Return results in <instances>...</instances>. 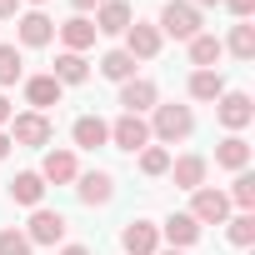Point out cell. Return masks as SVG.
Returning a JSON list of instances; mask_svg holds the SVG:
<instances>
[{"label": "cell", "mask_w": 255, "mask_h": 255, "mask_svg": "<svg viewBox=\"0 0 255 255\" xmlns=\"http://www.w3.org/2000/svg\"><path fill=\"white\" fill-rule=\"evenodd\" d=\"M145 125H150V140H155V145H180V140L195 135V110L170 100V105H155Z\"/></svg>", "instance_id": "1"}, {"label": "cell", "mask_w": 255, "mask_h": 255, "mask_svg": "<svg viewBox=\"0 0 255 255\" xmlns=\"http://www.w3.org/2000/svg\"><path fill=\"white\" fill-rule=\"evenodd\" d=\"M5 135H10V145H20V150H45V145L55 140V125H50V115H40V110H20V115H10Z\"/></svg>", "instance_id": "2"}, {"label": "cell", "mask_w": 255, "mask_h": 255, "mask_svg": "<svg viewBox=\"0 0 255 255\" xmlns=\"http://www.w3.org/2000/svg\"><path fill=\"white\" fill-rule=\"evenodd\" d=\"M200 25H205V20H200V10L190 5V0H165V5H160V20H155V30H160V35L185 40V45L200 35Z\"/></svg>", "instance_id": "3"}, {"label": "cell", "mask_w": 255, "mask_h": 255, "mask_svg": "<svg viewBox=\"0 0 255 255\" xmlns=\"http://www.w3.org/2000/svg\"><path fill=\"white\" fill-rule=\"evenodd\" d=\"M110 145L125 150V155H140L145 145H155V140H150L145 115H125V110H120V120H110Z\"/></svg>", "instance_id": "4"}, {"label": "cell", "mask_w": 255, "mask_h": 255, "mask_svg": "<svg viewBox=\"0 0 255 255\" xmlns=\"http://www.w3.org/2000/svg\"><path fill=\"white\" fill-rule=\"evenodd\" d=\"M190 220H195V225H225V220H230V200H225V190H215V185L190 190Z\"/></svg>", "instance_id": "5"}, {"label": "cell", "mask_w": 255, "mask_h": 255, "mask_svg": "<svg viewBox=\"0 0 255 255\" xmlns=\"http://www.w3.org/2000/svg\"><path fill=\"white\" fill-rule=\"evenodd\" d=\"M65 230H70V220H65L60 210L35 205V210H30V225H25V240H30V245H60Z\"/></svg>", "instance_id": "6"}, {"label": "cell", "mask_w": 255, "mask_h": 255, "mask_svg": "<svg viewBox=\"0 0 255 255\" xmlns=\"http://www.w3.org/2000/svg\"><path fill=\"white\" fill-rule=\"evenodd\" d=\"M215 120L225 125V130H230V135H240V130H245V125L255 120V100H250L245 90H225V95L215 100Z\"/></svg>", "instance_id": "7"}, {"label": "cell", "mask_w": 255, "mask_h": 255, "mask_svg": "<svg viewBox=\"0 0 255 255\" xmlns=\"http://www.w3.org/2000/svg\"><path fill=\"white\" fill-rule=\"evenodd\" d=\"M15 40H20L25 50H45V45L55 40V20H50L45 10H20V15H15Z\"/></svg>", "instance_id": "8"}, {"label": "cell", "mask_w": 255, "mask_h": 255, "mask_svg": "<svg viewBox=\"0 0 255 255\" xmlns=\"http://www.w3.org/2000/svg\"><path fill=\"white\" fill-rule=\"evenodd\" d=\"M75 175H80V155L70 145H50L40 160V180L45 185H75Z\"/></svg>", "instance_id": "9"}, {"label": "cell", "mask_w": 255, "mask_h": 255, "mask_svg": "<svg viewBox=\"0 0 255 255\" xmlns=\"http://www.w3.org/2000/svg\"><path fill=\"white\" fill-rule=\"evenodd\" d=\"M75 195H80V205H90V210H95V205H110V200H115V175L100 170V165H95V170H80V175H75Z\"/></svg>", "instance_id": "10"}, {"label": "cell", "mask_w": 255, "mask_h": 255, "mask_svg": "<svg viewBox=\"0 0 255 255\" xmlns=\"http://www.w3.org/2000/svg\"><path fill=\"white\" fill-rule=\"evenodd\" d=\"M120 105H125V115H145V110L160 105V85L150 75H130V80L120 85Z\"/></svg>", "instance_id": "11"}, {"label": "cell", "mask_w": 255, "mask_h": 255, "mask_svg": "<svg viewBox=\"0 0 255 255\" xmlns=\"http://www.w3.org/2000/svg\"><path fill=\"white\" fill-rule=\"evenodd\" d=\"M160 45H165V35L150 25V20H130V30H125V55H130V60H155L160 55Z\"/></svg>", "instance_id": "12"}, {"label": "cell", "mask_w": 255, "mask_h": 255, "mask_svg": "<svg viewBox=\"0 0 255 255\" xmlns=\"http://www.w3.org/2000/svg\"><path fill=\"white\" fill-rule=\"evenodd\" d=\"M120 250H125V255H155V250H160V225H155V220H125Z\"/></svg>", "instance_id": "13"}, {"label": "cell", "mask_w": 255, "mask_h": 255, "mask_svg": "<svg viewBox=\"0 0 255 255\" xmlns=\"http://www.w3.org/2000/svg\"><path fill=\"white\" fill-rule=\"evenodd\" d=\"M130 20H135V10H130V0H100V10H95V35H125L130 30Z\"/></svg>", "instance_id": "14"}, {"label": "cell", "mask_w": 255, "mask_h": 255, "mask_svg": "<svg viewBox=\"0 0 255 255\" xmlns=\"http://www.w3.org/2000/svg\"><path fill=\"white\" fill-rule=\"evenodd\" d=\"M20 85H25V105H30V110H40V115H45L50 105H60V95H65V85H60L50 70H45V75H25Z\"/></svg>", "instance_id": "15"}, {"label": "cell", "mask_w": 255, "mask_h": 255, "mask_svg": "<svg viewBox=\"0 0 255 255\" xmlns=\"http://www.w3.org/2000/svg\"><path fill=\"white\" fill-rule=\"evenodd\" d=\"M160 240H170V250H190L200 240V225L190 220V210H170L160 220Z\"/></svg>", "instance_id": "16"}, {"label": "cell", "mask_w": 255, "mask_h": 255, "mask_svg": "<svg viewBox=\"0 0 255 255\" xmlns=\"http://www.w3.org/2000/svg\"><path fill=\"white\" fill-rule=\"evenodd\" d=\"M70 150H100V145H110V120H100V115H80L75 125H70Z\"/></svg>", "instance_id": "17"}, {"label": "cell", "mask_w": 255, "mask_h": 255, "mask_svg": "<svg viewBox=\"0 0 255 255\" xmlns=\"http://www.w3.org/2000/svg\"><path fill=\"white\" fill-rule=\"evenodd\" d=\"M165 175H170L180 190H200V185H205V175H210V160H205V155H175Z\"/></svg>", "instance_id": "18"}, {"label": "cell", "mask_w": 255, "mask_h": 255, "mask_svg": "<svg viewBox=\"0 0 255 255\" xmlns=\"http://www.w3.org/2000/svg\"><path fill=\"white\" fill-rule=\"evenodd\" d=\"M55 35H60V45L75 50V55H85V50L95 45V25H90V15H70V20H60Z\"/></svg>", "instance_id": "19"}, {"label": "cell", "mask_w": 255, "mask_h": 255, "mask_svg": "<svg viewBox=\"0 0 255 255\" xmlns=\"http://www.w3.org/2000/svg\"><path fill=\"white\" fill-rule=\"evenodd\" d=\"M5 195H10L15 205H25V210L45 205V180H40V170H20V175L5 185Z\"/></svg>", "instance_id": "20"}, {"label": "cell", "mask_w": 255, "mask_h": 255, "mask_svg": "<svg viewBox=\"0 0 255 255\" xmlns=\"http://www.w3.org/2000/svg\"><path fill=\"white\" fill-rule=\"evenodd\" d=\"M185 90H190V100H200V105H215V100L225 95V75H220V70H190Z\"/></svg>", "instance_id": "21"}, {"label": "cell", "mask_w": 255, "mask_h": 255, "mask_svg": "<svg viewBox=\"0 0 255 255\" xmlns=\"http://www.w3.org/2000/svg\"><path fill=\"white\" fill-rule=\"evenodd\" d=\"M185 50H190V65H195V70H220V60H225V45H220L215 35H205V30H200Z\"/></svg>", "instance_id": "22"}, {"label": "cell", "mask_w": 255, "mask_h": 255, "mask_svg": "<svg viewBox=\"0 0 255 255\" xmlns=\"http://www.w3.org/2000/svg\"><path fill=\"white\" fill-rule=\"evenodd\" d=\"M50 75H55L60 85H85V80H90V60L75 55V50H60L55 65H50Z\"/></svg>", "instance_id": "23"}, {"label": "cell", "mask_w": 255, "mask_h": 255, "mask_svg": "<svg viewBox=\"0 0 255 255\" xmlns=\"http://www.w3.org/2000/svg\"><path fill=\"white\" fill-rule=\"evenodd\" d=\"M215 165L220 170H250V145H245V135H225L220 145H215Z\"/></svg>", "instance_id": "24"}, {"label": "cell", "mask_w": 255, "mask_h": 255, "mask_svg": "<svg viewBox=\"0 0 255 255\" xmlns=\"http://www.w3.org/2000/svg\"><path fill=\"white\" fill-rule=\"evenodd\" d=\"M220 45H225V55H235V60H255V25H250V20H235Z\"/></svg>", "instance_id": "25"}, {"label": "cell", "mask_w": 255, "mask_h": 255, "mask_svg": "<svg viewBox=\"0 0 255 255\" xmlns=\"http://www.w3.org/2000/svg\"><path fill=\"white\" fill-rule=\"evenodd\" d=\"M135 70H140V60H130L125 50H105V55H100V75H105V80H115V85H125Z\"/></svg>", "instance_id": "26"}, {"label": "cell", "mask_w": 255, "mask_h": 255, "mask_svg": "<svg viewBox=\"0 0 255 255\" xmlns=\"http://www.w3.org/2000/svg\"><path fill=\"white\" fill-rule=\"evenodd\" d=\"M20 80H25V60H20V45L0 40V90H5V85H20Z\"/></svg>", "instance_id": "27"}, {"label": "cell", "mask_w": 255, "mask_h": 255, "mask_svg": "<svg viewBox=\"0 0 255 255\" xmlns=\"http://www.w3.org/2000/svg\"><path fill=\"white\" fill-rule=\"evenodd\" d=\"M225 240H230V245H240V250H245V245H255V210H235V215L225 220Z\"/></svg>", "instance_id": "28"}, {"label": "cell", "mask_w": 255, "mask_h": 255, "mask_svg": "<svg viewBox=\"0 0 255 255\" xmlns=\"http://www.w3.org/2000/svg\"><path fill=\"white\" fill-rule=\"evenodd\" d=\"M225 200H230L235 210H255V175H250V170H235V180H230Z\"/></svg>", "instance_id": "29"}, {"label": "cell", "mask_w": 255, "mask_h": 255, "mask_svg": "<svg viewBox=\"0 0 255 255\" xmlns=\"http://www.w3.org/2000/svg\"><path fill=\"white\" fill-rule=\"evenodd\" d=\"M165 170H170V150H165V145H145V150H140V175L155 180V175H165Z\"/></svg>", "instance_id": "30"}, {"label": "cell", "mask_w": 255, "mask_h": 255, "mask_svg": "<svg viewBox=\"0 0 255 255\" xmlns=\"http://www.w3.org/2000/svg\"><path fill=\"white\" fill-rule=\"evenodd\" d=\"M35 245L25 240V230H15V225H5L0 230V255H30Z\"/></svg>", "instance_id": "31"}, {"label": "cell", "mask_w": 255, "mask_h": 255, "mask_svg": "<svg viewBox=\"0 0 255 255\" xmlns=\"http://www.w3.org/2000/svg\"><path fill=\"white\" fill-rule=\"evenodd\" d=\"M220 5H225L235 20H250V15H255V0H220Z\"/></svg>", "instance_id": "32"}, {"label": "cell", "mask_w": 255, "mask_h": 255, "mask_svg": "<svg viewBox=\"0 0 255 255\" xmlns=\"http://www.w3.org/2000/svg\"><path fill=\"white\" fill-rule=\"evenodd\" d=\"M10 115H15V105H10V95H5V90H0V130L10 125Z\"/></svg>", "instance_id": "33"}, {"label": "cell", "mask_w": 255, "mask_h": 255, "mask_svg": "<svg viewBox=\"0 0 255 255\" xmlns=\"http://www.w3.org/2000/svg\"><path fill=\"white\" fill-rule=\"evenodd\" d=\"M20 15V0H0V20H15Z\"/></svg>", "instance_id": "34"}, {"label": "cell", "mask_w": 255, "mask_h": 255, "mask_svg": "<svg viewBox=\"0 0 255 255\" xmlns=\"http://www.w3.org/2000/svg\"><path fill=\"white\" fill-rule=\"evenodd\" d=\"M70 5H75V15H95V10H100V0H70Z\"/></svg>", "instance_id": "35"}, {"label": "cell", "mask_w": 255, "mask_h": 255, "mask_svg": "<svg viewBox=\"0 0 255 255\" xmlns=\"http://www.w3.org/2000/svg\"><path fill=\"white\" fill-rule=\"evenodd\" d=\"M55 255H90V245H60Z\"/></svg>", "instance_id": "36"}, {"label": "cell", "mask_w": 255, "mask_h": 255, "mask_svg": "<svg viewBox=\"0 0 255 255\" xmlns=\"http://www.w3.org/2000/svg\"><path fill=\"white\" fill-rule=\"evenodd\" d=\"M10 150H15V145H10V135H5V130H0V160H5Z\"/></svg>", "instance_id": "37"}, {"label": "cell", "mask_w": 255, "mask_h": 255, "mask_svg": "<svg viewBox=\"0 0 255 255\" xmlns=\"http://www.w3.org/2000/svg\"><path fill=\"white\" fill-rule=\"evenodd\" d=\"M190 5H195V10H210V5H220V0H190Z\"/></svg>", "instance_id": "38"}, {"label": "cell", "mask_w": 255, "mask_h": 255, "mask_svg": "<svg viewBox=\"0 0 255 255\" xmlns=\"http://www.w3.org/2000/svg\"><path fill=\"white\" fill-rule=\"evenodd\" d=\"M25 5H30V10H40V5H50V0H25Z\"/></svg>", "instance_id": "39"}, {"label": "cell", "mask_w": 255, "mask_h": 255, "mask_svg": "<svg viewBox=\"0 0 255 255\" xmlns=\"http://www.w3.org/2000/svg\"><path fill=\"white\" fill-rule=\"evenodd\" d=\"M155 255H185V250H155Z\"/></svg>", "instance_id": "40"}]
</instances>
